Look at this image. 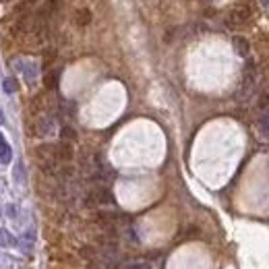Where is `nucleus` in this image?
<instances>
[{
	"mask_svg": "<svg viewBox=\"0 0 269 269\" xmlns=\"http://www.w3.org/2000/svg\"><path fill=\"white\" fill-rule=\"evenodd\" d=\"M98 205H114V195L108 187H94L85 195V207H98Z\"/></svg>",
	"mask_w": 269,
	"mask_h": 269,
	"instance_id": "obj_1",
	"label": "nucleus"
},
{
	"mask_svg": "<svg viewBox=\"0 0 269 269\" xmlns=\"http://www.w3.org/2000/svg\"><path fill=\"white\" fill-rule=\"evenodd\" d=\"M251 15H253V11L249 9V5H240V7H236V9L228 15L226 23H228V27L242 25V23H246V19H251Z\"/></svg>",
	"mask_w": 269,
	"mask_h": 269,
	"instance_id": "obj_2",
	"label": "nucleus"
},
{
	"mask_svg": "<svg viewBox=\"0 0 269 269\" xmlns=\"http://www.w3.org/2000/svg\"><path fill=\"white\" fill-rule=\"evenodd\" d=\"M120 217L122 215L116 213V211H96V215H94V219L100 223V226H104V228H114Z\"/></svg>",
	"mask_w": 269,
	"mask_h": 269,
	"instance_id": "obj_3",
	"label": "nucleus"
},
{
	"mask_svg": "<svg viewBox=\"0 0 269 269\" xmlns=\"http://www.w3.org/2000/svg\"><path fill=\"white\" fill-rule=\"evenodd\" d=\"M54 151H56V162H62V164L71 162L73 155H75L73 145H71L69 141H60L58 145H54Z\"/></svg>",
	"mask_w": 269,
	"mask_h": 269,
	"instance_id": "obj_4",
	"label": "nucleus"
},
{
	"mask_svg": "<svg viewBox=\"0 0 269 269\" xmlns=\"http://www.w3.org/2000/svg\"><path fill=\"white\" fill-rule=\"evenodd\" d=\"M73 19H75V23H77L79 27H85V25H89V23H92L94 15H92V11H89V9L81 7V9H77V11H75Z\"/></svg>",
	"mask_w": 269,
	"mask_h": 269,
	"instance_id": "obj_5",
	"label": "nucleus"
},
{
	"mask_svg": "<svg viewBox=\"0 0 269 269\" xmlns=\"http://www.w3.org/2000/svg\"><path fill=\"white\" fill-rule=\"evenodd\" d=\"M232 43H234V50L238 52V56H242V58L249 56V52H251V43H249V39H246V37L236 35V37L232 39Z\"/></svg>",
	"mask_w": 269,
	"mask_h": 269,
	"instance_id": "obj_6",
	"label": "nucleus"
},
{
	"mask_svg": "<svg viewBox=\"0 0 269 269\" xmlns=\"http://www.w3.org/2000/svg\"><path fill=\"white\" fill-rule=\"evenodd\" d=\"M13 160V149H11V145L3 139V141H0V162H3V164H9Z\"/></svg>",
	"mask_w": 269,
	"mask_h": 269,
	"instance_id": "obj_7",
	"label": "nucleus"
},
{
	"mask_svg": "<svg viewBox=\"0 0 269 269\" xmlns=\"http://www.w3.org/2000/svg\"><path fill=\"white\" fill-rule=\"evenodd\" d=\"M15 244H17V238L9 230L0 228V246H15Z\"/></svg>",
	"mask_w": 269,
	"mask_h": 269,
	"instance_id": "obj_8",
	"label": "nucleus"
},
{
	"mask_svg": "<svg viewBox=\"0 0 269 269\" xmlns=\"http://www.w3.org/2000/svg\"><path fill=\"white\" fill-rule=\"evenodd\" d=\"M60 137H62V141H69V143H73V141L77 139V132H75V128H73V126H62V130H60Z\"/></svg>",
	"mask_w": 269,
	"mask_h": 269,
	"instance_id": "obj_9",
	"label": "nucleus"
},
{
	"mask_svg": "<svg viewBox=\"0 0 269 269\" xmlns=\"http://www.w3.org/2000/svg\"><path fill=\"white\" fill-rule=\"evenodd\" d=\"M43 83H46V87H48V89H54V87H56V83H58V73H50V75H46Z\"/></svg>",
	"mask_w": 269,
	"mask_h": 269,
	"instance_id": "obj_10",
	"label": "nucleus"
},
{
	"mask_svg": "<svg viewBox=\"0 0 269 269\" xmlns=\"http://www.w3.org/2000/svg\"><path fill=\"white\" fill-rule=\"evenodd\" d=\"M3 89H5L7 94H15V92H17V83H15L13 79H5V81H3Z\"/></svg>",
	"mask_w": 269,
	"mask_h": 269,
	"instance_id": "obj_11",
	"label": "nucleus"
},
{
	"mask_svg": "<svg viewBox=\"0 0 269 269\" xmlns=\"http://www.w3.org/2000/svg\"><path fill=\"white\" fill-rule=\"evenodd\" d=\"M259 108H261V110H267V108H269V87L265 89V94L259 98Z\"/></svg>",
	"mask_w": 269,
	"mask_h": 269,
	"instance_id": "obj_12",
	"label": "nucleus"
},
{
	"mask_svg": "<svg viewBox=\"0 0 269 269\" xmlns=\"http://www.w3.org/2000/svg\"><path fill=\"white\" fill-rule=\"evenodd\" d=\"M126 269H151V267H149V263H145V261H137V263H130Z\"/></svg>",
	"mask_w": 269,
	"mask_h": 269,
	"instance_id": "obj_13",
	"label": "nucleus"
},
{
	"mask_svg": "<svg viewBox=\"0 0 269 269\" xmlns=\"http://www.w3.org/2000/svg\"><path fill=\"white\" fill-rule=\"evenodd\" d=\"M15 176H17V181H19V183H23V164H17Z\"/></svg>",
	"mask_w": 269,
	"mask_h": 269,
	"instance_id": "obj_14",
	"label": "nucleus"
},
{
	"mask_svg": "<svg viewBox=\"0 0 269 269\" xmlns=\"http://www.w3.org/2000/svg\"><path fill=\"white\" fill-rule=\"evenodd\" d=\"M261 128H263L265 132H269V114L263 116V120H261Z\"/></svg>",
	"mask_w": 269,
	"mask_h": 269,
	"instance_id": "obj_15",
	"label": "nucleus"
},
{
	"mask_svg": "<svg viewBox=\"0 0 269 269\" xmlns=\"http://www.w3.org/2000/svg\"><path fill=\"white\" fill-rule=\"evenodd\" d=\"M9 213H11V217H15V215H17V207L11 205V207H9Z\"/></svg>",
	"mask_w": 269,
	"mask_h": 269,
	"instance_id": "obj_16",
	"label": "nucleus"
},
{
	"mask_svg": "<svg viewBox=\"0 0 269 269\" xmlns=\"http://www.w3.org/2000/svg\"><path fill=\"white\" fill-rule=\"evenodd\" d=\"M0 124H5V114H3V110H0Z\"/></svg>",
	"mask_w": 269,
	"mask_h": 269,
	"instance_id": "obj_17",
	"label": "nucleus"
},
{
	"mask_svg": "<svg viewBox=\"0 0 269 269\" xmlns=\"http://www.w3.org/2000/svg\"><path fill=\"white\" fill-rule=\"evenodd\" d=\"M0 141H3V134H0Z\"/></svg>",
	"mask_w": 269,
	"mask_h": 269,
	"instance_id": "obj_18",
	"label": "nucleus"
}]
</instances>
